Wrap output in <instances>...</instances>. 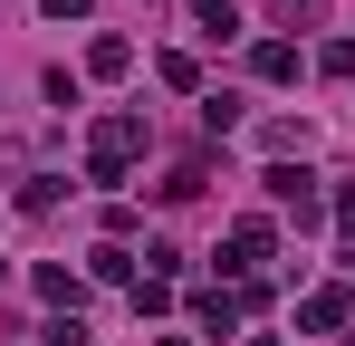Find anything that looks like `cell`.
<instances>
[{"instance_id": "obj_1", "label": "cell", "mask_w": 355, "mask_h": 346, "mask_svg": "<svg viewBox=\"0 0 355 346\" xmlns=\"http://www.w3.org/2000/svg\"><path fill=\"white\" fill-rule=\"evenodd\" d=\"M135 135H144L135 115H106V125H96V183H116V173H125V154H135Z\"/></svg>"}, {"instance_id": "obj_2", "label": "cell", "mask_w": 355, "mask_h": 346, "mask_svg": "<svg viewBox=\"0 0 355 346\" xmlns=\"http://www.w3.org/2000/svg\"><path fill=\"white\" fill-rule=\"evenodd\" d=\"M192 19H202L211 39H240V10H231V0H192Z\"/></svg>"}, {"instance_id": "obj_3", "label": "cell", "mask_w": 355, "mask_h": 346, "mask_svg": "<svg viewBox=\"0 0 355 346\" xmlns=\"http://www.w3.org/2000/svg\"><path fill=\"white\" fill-rule=\"evenodd\" d=\"M307 327H346V288H317L307 298Z\"/></svg>"}]
</instances>
